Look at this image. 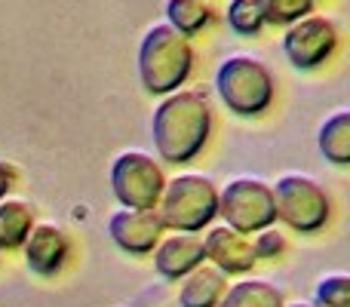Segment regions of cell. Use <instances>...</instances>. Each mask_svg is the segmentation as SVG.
I'll return each mask as SVG.
<instances>
[{
  "label": "cell",
  "mask_w": 350,
  "mask_h": 307,
  "mask_svg": "<svg viewBox=\"0 0 350 307\" xmlns=\"http://www.w3.org/2000/svg\"><path fill=\"white\" fill-rule=\"evenodd\" d=\"M212 129V111L200 92H170L154 108L151 133L157 154L170 163H187L203 151Z\"/></svg>",
  "instance_id": "6da1fadb"
},
{
  "label": "cell",
  "mask_w": 350,
  "mask_h": 307,
  "mask_svg": "<svg viewBox=\"0 0 350 307\" xmlns=\"http://www.w3.org/2000/svg\"><path fill=\"white\" fill-rule=\"evenodd\" d=\"M193 68V46L172 25L160 22L145 31L139 43V77L142 86L154 96L178 92Z\"/></svg>",
  "instance_id": "7a4b0ae2"
},
{
  "label": "cell",
  "mask_w": 350,
  "mask_h": 307,
  "mask_svg": "<svg viewBox=\"0 0 350 307\" xmlns=\"http://www.w3.org/2000/svg\"><path fill=\"white\" fill-rule=\"evenodd\" d=\"M273 90H277L273 74L255 55H228L215 71L218 98L228 105V111H234L240 117H255L271 108Z\"/></svg>",
  "instance_id": "3957f363"
},
{
  "label": "cell",
  "mask_w": 350,
  "mask_h": 307,
  "mask_svg": "<svg viewBox=\"0 0 350 307\" xmlns=\"http://www.w3.org/2000/svg\"><path fill=\"white\" fill-rule=\"evenodd\" d=\"M154 209H157L163 228H172L178 234H193V230H203L218 215V191L206 175L187 172L166 181Z\"/></svg>",
  "instance_id": "277c9868"
},
{
  "label": "cell",
  "mask_w": 350,
  "mask_h": 307,
  "mask_svg": "<svg viewBox=\"0 0 350 307\" xmlns=\"http://www.w3.org/2000/svg\"><path fill=\"white\" fill-rule=\"evenodd\" d=\"M273 191V209L277 218L286 222L298 234H314V230L326 228L329 222V193L323 191V185L310 175L301 172H286L277 178Z\"/></svg>",
  "instance_id": "5b68a950"
},
{
  "label": "cell",
  "mask_w": 350,
  "mask_h": 307,
  "mask_svg": "<svg viewBox=\"0 0 350 307\" xmlns=\"http://www.w3.org/2000/svg\"><path fill=\"white\" fill-rule=\"evenodd\" d=\"M218 215L240 234H258L277 222L273 191L261 178H234L218 191Z\"/></svg>",
  "instance_id": "8992f818"
},
{
  "label": "cell",
  "mask_w": 350,
  "mask_h": 307,
  "mask_svg": "<svg viewBox=\"0 0 350 307\" xmlns=\"http://www.w3.org/2000/svg\"><path fill=\"white\" fill-rule=\"evenodd\" d=\"M163 169L154 157L142 151H126L111 166V191L120 200L123 209H154L163 193Z\"/></svg>",
  "instance_id": "52a82bcc"
},
{
  "label": "cell",
  "mask_w": 350,
  "mask_h": 307,
  "mask_svg": "<svg viewBox=\"0 0 350 307\" xmlns=\"http://www.w3.org/2000/svg\"><path fill=\"white\" fill-rule=\"evenodd\" d=\"M338 46V31L326 16H304L298 22L286 25L283 53L298 71L320 68Z\"/></svg>",
  "instance_id": "ba28073f"
},
{
  "label": "cell",
  "mask_w": 350,
  "mask_h": 307,
  "mask_svg": "<svg viewBox=\"0 0 350 307\" xmlns=\"http://www.w3.org/2000/svg\"><path fill=\"white\" fill-rule=\"evenodd\" d=\"M163 222H160L157 209H120L111 215L108 234L123 252L129 255H148L160 243L163 234Z\"/></svg>",
  "instance_id": "9c48e42d"
},
{
  "label": "cell",
  "mask_w": 350,
  "mask_h": 307,
  "mask_svg": "<svg viewBox=\"0 0 350 307\" xmlns=\"http://www.w3.org/2000/svg\"><path fill=\"white\" fill-rule=\"evenodd\" d=\"M203 252H206V258L212 261V267H218L224 277H228V273H246V271H252V265L258 261V258H255L252 240H246L240 230L228 228V224H221V228H212L209 234H206Z\"/></svg>",
  "instance_id": "30bf717a"
},
{
  "label": "cell",
  "mask_w": 350,
  "mask_h": 307,
  "mask_svg": "<svg viewBox=\"0 0 350 307\" xmlns=\"http://www.w3.org/2000/svg\"><path fill=\"white\" fill-rule=\"evenodd\" d=\"M22 246H25V265L37 277L59 273L68 258V237L55 224H34Z\"/></svg>",
  "instance_id": "8fae6325"
},
{
  "label": "cell",
  "mask_w": 350,
  "mask_h": 307,
  "mask_svg": "<svg viewBox=\"0 0 350 307\" xmlns=\"http://www.w3.org/2000/svg\"><path fill=\"white\" fill-rule=\"evenodd\" d=\"M203 237L197 234H172L154 249V267L166 280H185L193 267L203 265Z\"/></svg>",
  "instance_id": "7c38bea8"
},
{
  "label": "cell",
  "mask_w": 350,
  "mask_h": 307,
  "mask_svg": "<svg viewBox=\"0 0 350 307\" xmlns=\"http://www.w3.org/2000/svg\"><path fill=\"white\" fill-rule=\"evenodd\" d=\"M224 286H228V280H224V273L218 267L200 265L185 277L178 302L181 307H215L224 295Z\"/></svg>",
  "instance_id": "4fadbf2b"
},
{
  "label": "cell",
  "mask_w": 350,
  "mask_h": 307,
  "mask_svg": "<svg viewBox=\"0 0 350 307\" xmlns=\"http://www.w3.org/2000/svg\"><path fill=\"white\" fill-rule=\"evenodd\" d=\"M283 292L277 289L267 280H243V283H234L230 289H224L221 302L215 307H283Z\"/></svg>",
  "instance_id": "5bb4252c"
},
{
  "label": "cell",
  "mask_w": 350,
  "mask_h": 307,
  "mask_svg": "<svg viewBox=\"0 0 350 307\" xmlns=\"http://www.w3.org/2000/svg\"><path fill=\"white\" fill-rule=\"evenodd\" d=\"M320 154L335 166H347L350 163V111H335L326 117L317 135Z\"/></svg>",
  "instance_id": "9a60e30c"
},
{
  "label": "cell",
  "mask_w": 350,
  "mask_h": 307,
  "mask_svg": "<svg viewBox=\"0 0 350 307\" xmlns=\"http://www.w3.org/2000/svg\"><path fill=\"white\" fill-rule=\"evenodd\" d=\"M34 228V209L25 200H0V249H18Z\"/></svg>",
  "instance_id": "2e32d148"
},
{
  "label": "cell",
  "mask_w": 350,
  "mask_h": 307,
  "mask_svg": "<svg viewBox=\"0 0 350 307\" xmlns=\"http://www.w3.org/2000/svg\"><path fill=\"white\" fill-rule=\"evenodd\" d=\"M212 22V6L206 0H166V25L178 34H197Z\"/></svg>",
  "instance_id": "e0dca14e"
},
{
  "label": "cell",
  "mask_w": 350,
  "mask_h": 307,
  "mask_svg": "<svg viewBox=\"0 0 350 307\" xmlns=\"http://www.w3.org/2000/svg\"><path fill=\"white\" fill-rule=\"evenodd\" d=\"M228 25H230V31L240 37L258 34L261 25H265L261 3L258 0H230L228 3Z\"/></svg>",
  "instance_id": "ac0fdd59"
},
{
  "label": "cell",
  "mask_w": 350,
  "mask_h": 307,
  "mask_svg": "<svg viewBox=\"0 0 350 307\" xmlns=\"http://www.w3.org/2000/svg\"><path fill=\"white\" fill-rule=\"evenodd\" d=\"M261 16L271 25H292L314 12V0H258Z\"/></svg>",
  "instance_id": "d6986e66"
},
{
  "label": "cell",
  "mask_w": 350,
  "mask_h": 307,
  "mask_svg": "<svg viewBox=\"0 0 350 307\" xmlns=\"http://www.w3.org/2000/svg\"><path fill=\"white\" fill-rule=\"evenodd\" d=\"M317 307H350L347 273H329L317 283Z\"/></svg>",
  "instance_id": "ffe728a7"
},
{
  "label": "cell",
  "mask_w": 350,
  "mask_h": 307,
  "mask_svg": "<svg viewBox=\"0 0 350 307\" xmlns=\"http://www.w3.org/2000/svg\"><path fill=\"white\" fill-rule=\"evenodd\" d=\"M252 249H255V258H277V255L286 249V240H283V234H280V230L265 228V230H258Z\"/></svg>",
  "instance_id": "44dd1931"
},
{
  "label": "cell",
  "mask_w": 350,
  "mask_h": 307,
  "mask_svg": "<svg viewBox=\"0 0 350 307\" xmlns=\"http://www.w3.org/2000/svg\"><path fill=\"white\" fill-rule=\"evenodd\" d=\"M12 181H16V169H12L10 163L0 160V200H6V193H10Z\"/></svg>",
  "instance_id": "7402d4cb"
},
{
  "label": "cell",
  "mask_w": 350,
  "mask_h": 307,
  "mask_svg": "<svg viewBox=\"0 0 350 307\" xmlns=\"http://www.w3.org/2000/svg\"><path fill=\"white\" fill-rule=\"evenodd\" d=\"M283 307H317V304H304V302H295V304H283Z\"/></svg>",
  "instance_id": "603a6c76"
}]
</instances>
